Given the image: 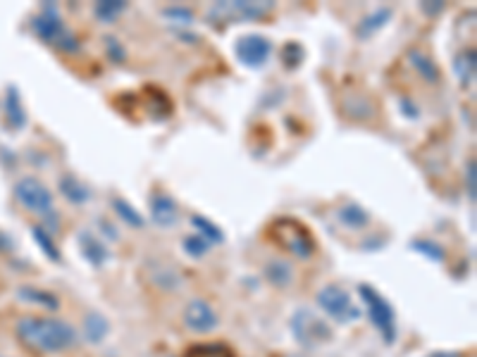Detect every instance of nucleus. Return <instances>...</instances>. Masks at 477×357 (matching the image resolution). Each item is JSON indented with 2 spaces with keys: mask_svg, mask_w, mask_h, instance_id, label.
Segmentation results:
<instances>
[{
  "mask_svg": "<svg viewBox=\"0 0 477 357\" xmlns=\"http://www.w3.org/2000/svg\"><path fill=\"white\" fill-rule=\"evenodd\" d=\"M15 331L24 346L39 350V353H63L77 341L75 326L51 317L24 315L17 319Z\"/></svg>",
  "mask_w": 477,
  "mask_h": 357,
  "instance_id": "nucleus-1",
  "label": "nucleus"
},
{
  "mask_svg": "<svg viewBox=\"0 0 477 357\" xmlns=\"http://www.w3.org/2000/svg\"><path fill=\"white\" fill-rule=\"evenodd\" d=\"M32 29L41 41L48 43V46H55L58 51H65V53L79 51L77 36L65 27L63 17H60L55 5H44L41 15H36L32 20Z\"/></svg>",
  "mask_w": 477,
  "mask_h": 357,
  "instance_id": "nucleus-2",
  "label": "nucleus"
},
{
  "mask_svg": "<svg viewBox=\"0 0 477 357\" xmlns=\"http://www.w3.org/2000/svg\"><path fill=\"white\" fill-rule=\"evenodd\" d=\"M270 231H272V238L277 241L279 248L291 252V255L298 257V260H308V257L315 252L313 236H310V231L305 229L298 219L279 217L277 221H272Z\"/></svg>",
  "mask_w": 477,
  "mask_h": 357,
  "instance_id": "nucleus-3",
  "label": "nucleus"
},
{
  "mask_svg": "<svg viewBox=\"0 0 477 357\" xmlns=\"http://www.w3.org/2000/svg\"><path fill=\"white\" fill-rule=\"evenodd\" d=\"M291 334L303 348H322L325 343L332 341L334 331L310 307H298L291 317Z\"/></svg>",
  "mask_w": 477,
  "mask_h": 357,
  "instance_id": "nucleus-4",
  "label": "nucleus"
},
{
  "mask_svg": "<svg viewBox=\"0 0 477 357\" xmlns=\"http://www.w3.org/2000/svg\"><path fill=\"white\" fill-rule=\"evenodd\" d=\"M358 295L360 300L368 307V315H370V322L377 326V331L382 334L384 343H394L396 341V317H394V307L387 298H384L382 293H377L375 288L363 284L358 286Z\"/></svg>",
  "mask_w": 477,
  "mask_h": 357,
  "instance_id": "nucleus-5",
  "label": "nucleus"
},
{
  "mask_svg": "<svg viewBox=\"0 0 477 357\" xmlns=\"http://www.w3.org/2000/svg\"><path fill=\"white\" fill-rule=\"evenodd\" d=\"M12 193H15V200L20 202L24 210L41 214V217H46V214H51L55 210L51 188H48L39 176H22L20 181L15 183Z\"/></svg>",
  "mask_w": 477,
  "mask_h": 357,
  "instance_id": "nucleus-6",
  "label": "nucleus"
},
{
  "mask_svg": "<svg viewBox=\"0 0 477 357\" xmlns=\"http://www.w3.org/2000/svg\"><path fill=\"white\" fill-rule=\"evenodd\" d=\"M315 300H317V307H320L329 319H334V322H339V324L356 322L360 317V310L356 307V303H353V298L341 286L320 288V293H317Z\"/></svg>",
  "mask_w": 477,
  "mask_h": 357,
  "instance_id": "nucleus-7",
  "label": "nucleus"
},
{
  "mask_svg": "<svg viewBox=\"0 0 477 357\" xmlns=\"http://www.w3.org/2000/svg\"><path fill=\"white\" fill-rule=\"evenodd\" d=\"M234 53H236V60L243 67L260 70V67L267 65V60H270V55H272V41L262 34L238 36L234 43Z\"/></svg>",
  "mask_w": 477,
  "mask_h": 357,
  "instance_id": "nucleus-8",
  "label": "nucleus"
},
{
  "mask_svg": "<svg viewBox=\"0 0 477 357\" xmlns=\"http://www.w3.org/2000/svg\"><path fill=\"white\" fill-rule=\"evenodd\" d=\"M184 324L191 331H196V334H208V331H212L220 324V317L210 307V303L196 298L184 307Z\"/></svg>",
  "mask_w": 477,
  "mask_h": 357,
  "instance_id": "nucleus-9",
  "label": "nucleus"
},
{
  "mask_svg": "<svg viewBox=\"0 0 477 357\" xmlns=\"http://www.w3.org/2000/svg\"><path fill=\"white\" fill-rule=\"evenodd\" d=\"M274 3L265 0V3H250V0H241V3H217L212 8V15L220 17H231V20H258L272 12Z\"/></svg>",
  "mask_w": 477,
  "mask_h": 357,
  "instance_id": "nucleus-10",
  "label": "nucleus"
},
{
  "mask_svg": "<svg viewBox=\"0 0 477 357\" xmlns=\"http://www.w3.org/2000/svg\"><path fill=\"white\" fill-rule=\"evenodd\" d=\"M151 219L155 221L158 226H163V229H170V226H174L177 221H179V205L174 202V198L170 193H153L151 195Z\"/></svg>",
  "mask_w": 477,
  "mask_h": 357,
  "instance_id": "nucleus-11",
  "label": "nucleus"
},
{
  "mask_svg": "<svg viewBox=\"0 0 477 357\" xmlns=\"http://www.w3.org/2000/svg\"><path fill=\"white\" fill-rule=\"evenodd\" d=\"M79 245H82V252H84V257H87L89 264H94V267H103V264L108 262L110 255H108L106 243H103L98 236H94L91 231L79 233Z\"/></svg>",
  "mask_w": 477,
  "mask_h": 357,
  "instance_id": "nucleus-12",
  "label": "nucleus"
},
{
  "mask_svg": "<svg viewBox=\"0 0 477 357\" xmlns=\"http://www.w3.org/2000/svg\"><path fill=\"white\" fill-rule=\"evenodd\" d=\"M391 17H394V10H391V8H380V10L372 12V15L363 17V20L358 22V27H356L358 39L365 41V39H370V36H375L380 29H384L391 22Z\"/></svg>",
  "mask_w": 477,
  "mask_h": 357,
  "instance_id": "nucleus-13",
  "label": "nucleus"
},
{
  "mask_svg": "<svg viewBox=\"0 0 477 357\" xmlns=\"http://www.w3.org/2000/svg\"><path fill=\"white\" fill-rule=\"evenodd\" d=\"M408 63L415 67V72H418L427 84H437L439 82V67H437V63H434V60L427 53L420 51V48L408 51Z\"/></svg>",
  "mask_w": 477,
  "mask_h": 357,
  "instance_id": "nucleus-14",
  "label": "nucleus"
},
{
  "mask_svg": "<svg viewBox=\"0 0 477 357\" xmlns=\"http://www.w3.org/2000/svg\"><path fill=\"white\" fill-rule=\"evenodd\" d=\"M60 190H63L65 198L70 202H75V205H84V202L91 200L89 186L75 174H65L63 178H60Z\"/></svg>",
  "mask_w": 477,
  "mask_h": 357,
  "instance_id": "nucleus-15",
  "label": "nucleus"
},
{
  "mask_svg": "<svg viewBox=\"0 0 477 357\" xmlns=\"http://www.w3.org/2000/svg\"><path fill=\"white\" fill-rule=\"evenodd\" d=\"M336 219L341 221L348 229H363V226L370 224V214L365 207H360L358 202H346L336 210Z\"/></svg>",
  "mask_w": 477,
  "mask_h": 357,
  "instance_id": "nucleus-16",
  "label": "nucleus"
},
{
  "mask_svg": "<svg viewBox=\"0 0 477 357\" xmlns=\"http://www.w3.org/2000/svg\"><path fill=\"white\" fill-rule=\"evenodd\" d=\"M265 279L270 281L272 286L284 288L291 284L293 279V267L286 260H270L265 264Z\"/></svg>",
  "mask_w": 477,
  "mask_h": 357,
  "instance_id": "nucleus-17",
  "label": "nucleus"
},
{
  "mask_svg": "<svg viewBox=\"0 0 477 357\" xmlns=\"http://www.w3.org/2000/svg\"><path fill=\"white\" fill-rule=\"evenodd\" d=\"M20 298L27 300L29 305H41V307H46V310H58L60 307V300L55 298L53 293L44 291V288H36V286H22Z\"/></svg>",
  "mask_w": 477,
  "mask_h": 357,
  "instance_id": "nucleus-18",
  "label": "nucleus"
},
{
  "mask_svg": "<svg viewBox=\"0 0 477 357\" xmlns=\"http://www.w3.org/2000/svg\"><path fill=\"white\" fill-rule=\"evenodd\" d=\"M106 336H108V319L98 315V312H89V315L84 317V338L96 346V343H101Z\"/></svg>",
  "mask_w": 477,
  "mask_h": 357,
  "instance_id": "nucleus-19",
  "label": "nucleus"
},
{
  "mask_svg": "<svg viewBox=\"0 0 477 357\" xmlns=\"http://www.w3.org/2000/svg\"><path fill=\"white\" fill-rule=\"evenodd\" d=\"M191 224H193V229L198 231V236L203 238L205 243H222L224 241L222 229H220L215 221H210L208 217H203V214H193Z\"/></svg>",
  "mask_w": 477,
  "mask_h": 357,
  "instance_id": "nucleus-20",
  "label": "nucleus"
},
{
  "mask_svg": "<svg viewBox=\"0 0 477 357\" xmlns=\"http://www.w3.org/2000/svg\"><path fill=\"white\" fill-rule=\"evenodd\" d=\"M113 207H115V212H117V217H120L122 221H125L127 226H132V229H141V226L146 224L144 214L139 212L129 200H125V198H113Z\"/></svg>",
  "mask_w": 477,
  "mask_h": 357,
  "instance_id": "nucleus-21",
  "label": "nucleus"
},
{
  "mask_svg": "<svg viewBox=\"0 0 477 357\" xmlns=\"http://www.w3.org/2000/svg\"><path fill=\"white\" fill-rule=\"evenodd\" d=\"M475 67H477V63H475V48H468V51L458 53V58H456V63H454V70H456L458 79H461L463 86L473 84Z\"/></svg>",
  "mask_w": 477,
  "mask_h": 357,
  "instance_id": "nucleus-22",
  "label": "nucleus"
},
{
  "mask_svg": "<svg viewBox=\"0 0 477 357\" xmlns=\"http://www.w3.org/2000/svg\"><path fill=\"white\" fill-rule=\"evenodd\" d=\"M125 10H127L125 0H101V3H96L94 15L96 20H101L103 24H113Z\"/></svg>",
  "mask_w": 477,
  "mask_h": 357,
  "instance_id": "nucleus-23",
  "label": "nucleus"
},
{
  "mask_svg": "<svg viewBox=\"0 0 477 357\" xmlns=\"http://www.w3.org/2000/svg\"><path fill=\"white\" fill-rule=\"evenodd\" d=\"M5 110H8V122L12 129H22L27 124V112H24L22 108V100L20 96H17L15 89L8 91V100H5Z\"/></svg>",
  "mask_w": 477,
  "mask_h": 357,
  "instance_id": "nucleus-24",
  "label": "nucleus"
},
{
  "mask_svg": "<svg viewBox=\"0 0 477 357\" xmlns=\"http://www.w3.org/2000/svg\"><path fill=\"white\" fill-rule=\"evenodd\" d=\"M411 248L418 250L420 255L430 257L432 262H444V257H446V252H444L442 245H437L434 241H427V238H415V241L411 243Z\"/></svg>",
  "mask_w": 477,
  "mask_h": 357,
  "instance_id": "nucleus-25",
  "label": "nucleus"
},
{
  "mask_svg": "<svg viewBox=\"0 0 477 357\" xmlns=\"http://www.w3.org/2000/svg\"><path fill=\"white\" fill-rule=\"evenodd\" d=\"M34 238H36V243L44 248V252L51 257L53 262H60V250H58V245H55V241L51 238V233L46 231V226H34Z\"/></svg>",
  "mask_w": 477,
  "mask_h": 357,
  "instance_id": "nucleus-26",
  "label": "nucleus"
},
{
  "mask_svg": "<svg viewBox=\"0 0 477 357\" xmlns=\"http://www.w3.org/2000/svg\"><path fill=\"white\" fill-rule=\"evenodd\" d=\"M153 276H155V284L163 288V291H174L179 286V276H177L174 269L170 267H160V269H153Z\"/></svg>",
  "mask_w": 477,
  "mask_h": 357,
  "instance_id": "nucleus-27",
  "label": "nucleus"
},
{
  "mask_svg": "<svg viewBox=\"0 0 477 357\" xmlns=\"http://www.w3.org/2000/svg\"><path fill=\"white\" fill-rule=\"evenodd\" d=\"M208 248H210V243H205L203 238L198 236V233H191V236L184 238V250L189 257H196V260H201V257L208 255Z\"/></svg>",
  "mask_w": 477,
  "mask_h": 357,
  "instance_id": "nucleus-28",
  "label": "nucleus"
},
{
  "mask_svg": "<svg viewBox=\"0 0 477 357\" xmlns=\"http://www.w3.org/2000/svg\"><path fill=\"white\" fill-rule=\"evenodd\" d=\"M301 60H303V48L298 46V43L289 41L282 48V63H284V67H286V70H296V67L301 65Z\"/></svg>",
  "mask_w": 477,
  "mask_h": 357,
  "instance_id": "nucleus-29",
  "label": "nucleus"
},
{
  "mask_svg": "<svg viewBox=\"0 0 477 357\" xmlns=\"http://www.w3.org/2000/svg\"><path fill=\"white\" fill-rule=\"evenodd\" d=\"M106 53H108V58L113 60V63H125V58H127V53H125V48L120 46V41L115 39V36H108L106 39Z\"/></svg>",
  "mask_w": 477,
  "mask_h": 357,
  "instance_id": "nucleus-30",
  "label": "nucleus"
},
{
  "mask_svg": "<svg viewBox=\"0 0 477 357\" xmlns=\"http://www.w3.org/2000/svg\"><path fill=\"white\" fill-rule=\"evenodd\" d=\"M165 17H170V20H174V24H191L193 22V12L189 8H167L163 10Z\"/></svg>",
  "mask_w": 477,
  "mask_h": 357,
  "instance_id": "nucleus-31",
  "label": "nucleus"
},
{
  "mask_svg": "<svg viewBox=\"0 0 477 357\" xmlns=\"http://www.w3.org/2000/svg\"><path fill=\"white\" fill-rule=\"evenodd\" d=\"M475 174H477V164H475V157H470L468 164H466V183H468V198L470 200H475V193H477Z\"/></svg>",
  "mask_w": 477,
  "mask_h": 357,
  "instance_id": "nucleus-32",
  "label": "nucleus"
},
{
  "mask_svg": "<svg viewBox=\"0 0 477 357\" xmlns=\"http://www.w3.org/2000/svg\"><path fill=\"white\" fill-rule=\"evenodd\" d=\"M423 10L427 12V15H437V12L444 10V3H437V5H423Z\"/></svg>",
  "mask_w": 477,
  "mask_h": 357,
  "instance_id": "nucleus-33",
  "label": "nucleus"
},
{
  "mask_svg": "<svg viewBox=\"0 0 477 357\" xmlns=\"http://www.w3.org/2000/svg\"><path fill=\"white\" fill-rule=\"evenodd\" d=\"M284 357H305V355H296V353H293V355H284Z\"/></svg>",
  "mask_w": 477,
  "mask_h": 357,
  "instance_id": "nucleus-34",
  "label": "nucleus"
}]
</instances>
